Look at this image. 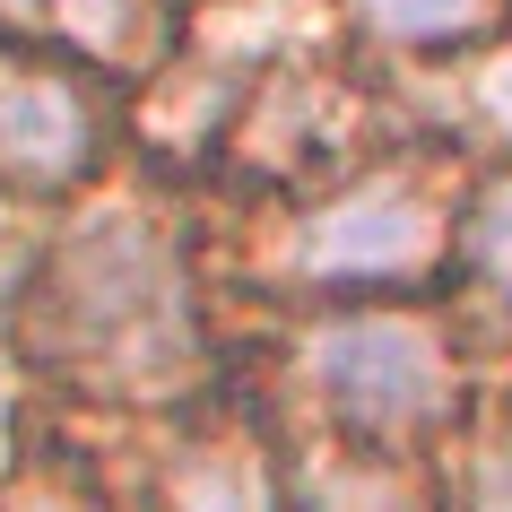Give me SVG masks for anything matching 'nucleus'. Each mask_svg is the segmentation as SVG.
<instances>
[{
  "instance_id": "obj_1",
  "label": "nucleus",
  "mask_w": 512,
  "mask_h": 512,
  "mask_svg": "<svg viewBox=\"0 0 512 512\" xmlns=\"http://www.w3.org/2000/svg\"><path fill=\"white\" fill-rule=\"evenodd\" d=\"M27 348L96 400H191L209 374V330L183 235L139 200L53 235L27 287Z\"/></svg>"
},
{
  "instance_id": "obj_2",
  "label": "nucleus",
  "mask_w": 512,
  "mask_h": 512,
  "mask_svg": "<svg viewBox=\"0 0 512 512\" xmlns=\"http://www.w3.org/2000/svg\"><path fill=\"white\" fill-rule=\"evenodd\" d=\"M304 382L322 417L365 452H400L460 426V339L426 304H348L304 330Z\"/></svg>"
},
{
  "instance_id": "obj_3",
  "label": "nucleus",
  "mask_w": 512,
  "mask_h": 512,
  "mask_svg": "<svg viewBox=\"0 0 512 512\" xmlns=\"http://www.w3.org/2000/svg\"><path fill=\"white\" fill-rule=\"evenodd\" d=\"M460 209L426 165H356L348 183L313 191L296 226V278L313 296H417L452 270Z\"/></svg>"
},
{
  "instance_id": "obj_4",
  "label": "nucleus",
  "mask_w": 512,
  "mask_h": 512,
  "mask_svg": "<svg viewBox=\"0 0 512 512\" xmlns=\"http://www.w3.org/2000/svg\"><path fill=\"white\" fill-rule=\"evenodd\" d=\"M226 148L235 165L270 174V183H348L356 174V87L339 70H261V79L235 96V122H226Z\"/></svg>"
},
{
  "instance_id": "obj_5",
  "label": "nucleus",
  "mask_w": 512,
  "mask_h": 512,
  "mask_svg": "<svg viewBox=\"0 0 512 512\" xmlns=\"http://www.w3.org/2000/svg\"><path fill=\"white\" fill-rule=\"evenodd\" d=\"M105 165V96L79 61H0V183L61 200Z\"/></svg>"
},
{
  "instance_id": "obj_6",
  "label": "nucleus",
  "mask_w": 512,
  "mask_h": 512,
  "mask_svg": "<svg viewBox=\"0 0 512 512\" xmlns=\"http://www.w3.org/2000/svg\"><path fill=\"white\" fill-rule=\"evenodd\" d=\"M157 512H296V486L252 417H200L157 460Z\"/></svg>"
},
{
  "instance_id": "obj_7",
  "label": "nucleus",
  "mask_w": 512,
  "mask_h": 512,
  "mask_svg": "<svg viewBox=\"0 0 512 512\" xmlns=\"http://www.w3.org/2000/svg\"><path fill=\"white\" fill-rule=\"evenodd\" d=\"M9 35H53L87 70H165L174 61V0H0Z\"/></svg>"
},
{
  "instance_id": "obj_8",
  "label": "nucleus",
  "mask_w": 512,
  "mask_h": 512,
  "mask_svg": "<svg viewBox=\"0 0 512 512\" xmlns=\"http://www.w3.org/2000/svg\"><path fill=\"white\" fill-rule=\"evenodd\" d=\"M452 270L469 278V296H478L486 313H495V330L512 339V165H495L486 183H469Z\"/></svg>"
},
{
  "instance_id": "obj_9",
  "label": "nucleus",
  "mask_w": 512,
  "mask_h": 512,
  "mask_svg": "<svg viewBox=\"0 0 512 512\" xmlns=\"http://www.w3.org/2000/svg\"><path fill=\"white\" fill-rule=\"evenodd\" d=\"M356 18L400 53H443V44H478L495 27V0H356Z\"/></svg>"
},
{
  "instance_id": "obj_10",
  "label": "nucleus",
  "mask_w": 512,
  "mask_h": 512,
  "mask_svg": "<svg viewBox=\"0 0 512 512\" xmlns=\"http://www.w3.org/2000/svg\"><path fill=\"white\" fill-rule=\"evenodd\" d=\"M452 512H512V408L460 434L452 460Z\"/></svg>"
},
{
  "instance_id": "obj_11",
  "label": "nucleus",
  "mask_w": 512,
  "mask_h": 512,
  "mask_svg": "<svg viewBox=\"0 0 512 512\" xmlns=\"http://www.w3.org/2000/svg\"><path fill=\"white\" fill-rule=\"evenodd\" d=\"M304 512H426V504H417L382 460H356L348 478H330L322 495H304Z\"/></svg>"
},
{
  "instance_id": "obj_12",
  "label": "nucleus",
  "mask_w": 512,
  "mask_h": 512,
  "mask_svg": "<svg viewBox=\"0 0 512 512\" xmlns=\"http://www.w3.org/2000/svg\"><path fill=\"white\" fill-rule=\"evenodd\" d=\"M469 105H478V122H486V139L512 157V44H495V53L469 70Z\"/></svg>"
},
{
  "instance_id": "obj_13",
  "label": "nucleus",
  "mask_w": 512,
  "mask_h": 512,
  "mask_svg": "<svg viewBox=\"0 0 512 512\" xmlns=\"http://www.w3.org/2000/svg\"><path fill=\"white\" fill-rule=\"evenodd\" d=\"M9 512H105V504H96V486L70 478V469H27V478L9 486Z\"/></svg>"
}]
</instances>
